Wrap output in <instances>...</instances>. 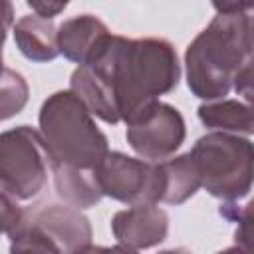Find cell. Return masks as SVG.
I'll list each match as a JSON object with an SVG mask.
<instances>
[{
  "label": "cell",
  "mask_w": 254,
  "mask_h": 254,
  "mask_svg": "<svg viewBox=\"0 0 254 254\" xmlns=\"http://www.w3.org/2000/svg\"><path fill=\"white\" fill-rule=\"evenodd\" d=\"M87 65H97L111 73L125 125L141 117L161 95L171 93L181 79L177 50L165 38L111 34L103 50Z\"/></svg>",
  "instance_id": "1"
},
{
  "label": "cell",
  "mask_w": 254,
  "mask_h": 254,
  "mask_svg": "<svg viewBox=\"0 0 254 254\" xmlns=\"http://www.w3.org/2000/svg\"><path fill=\"white\" fill-rule=\"evenodd\" d=\"M248 8L250 2L214 4L216 16L187 46L185 77L194 97L216 101L234 87V75L250 54Z\"/></svg>",
  "instance_id": "2"
},
{
  "label": "cell",
  "mask_w": 254,
  "mask_h": 254,
  "mask_svg": "<svg viewBox=\"0 0 254 254\" xmlns=\"http://www.w3.org/2000/svg\"><path fill=\"white\" fill-rule=\"evenodd\" d=\"M40 135L56 167L95 171L109 153L107 135L69 89L48 95L38 113Z\"/></svg>",
  "instance_id": "3"
},
{
  "label": "cell",
  "mask_w": 254,
  "mask_h": 254,
  "mask_svg": "<svg viewBox=\"0 0 254 254\" xmlns=\"http://www.w3.org/2000/svg\"><path fill=\"white\" fill-rule=\"evenodd\" d=\"M200 187L222 202L244 198L254 187V141L242 135L208 131L190 149Z\"/></svg>",
  "instance_id": "4"
},
{
  "label": "cell",
  "mask_w": 254,
  "mask_h": 254,
  "mask_svg": "<svg viewBox=\"0 0 254 254\" xmlns=\"http://www.w3.org/2000/svg\"><path fill=\"white\" fill-rule=\"evenodd\" d=\"M54 173V161L38 129L18 125L0 135V190L16 200L36 198Z\"/></svg>",
  "instance_id": "5"
},
{
  "label": "cell",
  "mask_w": 254,
  "mask_h": 254,
  "mask_svg": "<svg viewBox=\"0 0 254 254\" xmlns=\"http://www.w3.org/2000/svg\"><path fill=\"white\" fill-rule=\"evenodd\" d=\"M99 185L105 196L129 206L159 204L165 194L161 161H145L121 151H109L97 167Z\"/></svg>",
  "instance_id": "6"
},
{
  "label": "cell",
  "mask_w": 254,
  "mask_h": 254,
  "mask_svg": "<svg viewBox=\"0 0 254 254\" xmlns=\"http://www.w3.org/2000/svg\"><path fill=\"white\" fill-rule=\"evenodd\" d=\"M187 137L183 113L165 101H157L141 117L127 125L125 139L129 147L145 161H165L175 157Z\"/></svg>",
  "instance_id": "7"
},
{
  "label": "cell",
  "mask_w": 254,
  "mask_h": 254,
  "mask_svg": "<svg viewBox=\"0 0 254 254\" xmlns=\"http://www.w3.org/2000/svg\"><path fill=\"white\" fill-rule=\"evenodd\" d=\"M28 224L40 228L62 254H77L93 238L89 218L69 204H44L28 214Z\"/></svg>",
  "instance_id": "8"
},
{
  "label": "cell",
  "mask_w": 254,
  "mask_h": 254,
  "mask_svg": "<svg viewBox=\"0 0 254 254\" xmlns=\"http://www.w3.org/2000/svg\"><path fill=\"white\" fill-rule=\"evenodd\" d=\"M111 232L117 244L133 250L155 248L169 234V214L159 204H137L111 216Z\"/></svg>",
  "instance_id": "9"
},
{
  "label": "cell",
  "mask_w": 254,
  "mask_h": 254,
  "mask_svg": "<svg viewBox=\"0 0 254 254\" xmlns=\"http://www.w3.org/2000/svg\"><path fill=\"white\" fill-rule=\"evenodd\" d=\"M109 38V28L95 14H77L58 26L60 54L77 65L91 64Z\"/></svg>",
  "instance_id": "10"
},
{
  "label": "cell",
  "mask_w": 254,
  "mask_h": 254,
  "mask_svg": "<svg viewBox=\"0 0 254 254\" xmlns=\"http://www.w3.org/2000/svg\"><path fill=\"white\" fill-rule=\"evenodd\" d=\"M69 91L103 123L117 125L121 121L115 83L105 69L97 65H77L69 75Z\"/></svg>",
  "instance_id": "11"
},
{
  "label": "cell",
  "mask_w": 254,
  "mask_h": 254,
  "mask_svg": "<svg viewBox=\"0 0 254 254\" xmlns=\"http://www.w3.org/2000/svg\"><path fill=\"white\" fill-rule=\"evenodd\" d=\"M14 44L20 54L36 64L54 62L60 56L58 28L52 20L36 14H26L14 24Z\"/></svg>",
  "instance_id": "12"
},
{
  "label": "cell",
  "mask_w": 254,
  "mask_h": 254,
  "mask_svg": "<svg viewBox=\"0 0 254 254\" xmlns=\"http://www.w3.org/2000/svg\"><path fill=\"white\" fill-rule=\"evenodd\" d=\"M196 115L210 131H222L232 135H254V107L240 99H216L202 101Z\"/></svg>",
  "instance_id": "13"
},
{
  "label": "cell",
  "mask_w": 254,
  "mask_h": 254,
  "mask_svg": "<svg viewBox=\"0 0 254 254\" xmlns=\"http://www.w3.org/2000/svg\"><path fill=\"white\" fill-rule=\"evenodd\" d=\"M54 189L64 204L75 206L79 210L95 206L105 194L99 185L97 169H73V167H56L54 169Z\"/></svg>",
  "instance_id": "14"
},
{
  "label": "cell",
  "mask_w": 254,
  "mask_h": 254,
  "mask_svg": "<svg viewBox=\"0 0 254 254\" xmlns=\"http://www.w3.org/2000/svg\"><path fill=\"white\" fill-rule=\"evenodd\" d=\"M161 167L165 175V194H163L165 204L179 206L189 198H192L198 189H202L200 175L190 151L161 161Z\"/></svg>",
  "instance_id": "15"
},
{
  "label": "cell",
  "mask_w": 254,
  "mask_h": 254,
  "mask_svg": "<svg viewBox=\"0 0 254 254\" xmlns=\"http://www.w3.org/2000/svg\"><path fill=\"white\" fill-rule=\"evenodd\" d=\"M30 87L22 73L4 67L2 71V89H0V117L2 121H8L10 117L18 115L24 105L28 103Z\"/></svg>",
  "instance_id": "16"
},
{
  "label": "cell",
  "mask_w": 254,
  "mask_h": 254,
  "mask_svg": "<svg viewBox=\"0 0 254 254\" xmlns=\"http://www.w3.org/2000/svg\"><path fill=\"white\" fill-rule=\"evenodd\" d=\"M222 216L230 218L236 222L234 228V244L240 246L242 250L254 254V198L250 202H246L240 208H232V212L224 206H220L218 210Z\"/></svg>",
  "instance_id": "17"
},
{
  "label": "cell",
  "mask_w": 254,
  "mask_h": 254,
  "mask_svg": "<svg viewBox=\"0 0 254 254\" xmlns=\"http://www.w3.org/2000/svg\"><path fill=\"white\" fill-rule=\"evenodd\" d=\"M10 254H62L58 246L36 226L28 224L10 240Z\"/></svg>",
  "instance_id": "18"
},
{
  "label": "cell",
  "mask_w": 254,
  "mask_h": 254,
  "mask_svg": "<svg viewBox=\"0 0 254 254\" xmlns=\"http://www.w3.org/2000/svg\"><path fill=\"white\" fill-rule=\"evenodd\" d=\"M18 202L20 200L2 192V228L10 240L16 238L28 226V212Z\"/></svg>",
  "instance_id": "19"
},
{
  "label": "cell",
  "mask_w": 254,
  "mask_h": 254,
  "mask_svg": "<svg viewBox=\"0 0 254 254\" xmlns=\"http://www.w3.org/2000/svg\"><path fill=\"white\" fill-rule=\"evenodd\" d=\"M238 95L254 89V54H248V58L244 60V64L240 65V69L234 75V87H232Z\"/></svg>",
  "instance_id": "20"
},
{
  "label": "cell",
  "mask_w": 254,
  "mask_h": 254,
  "mask_svg": "<svg viewBox=\"0 0 254 254\" xmlns=\"http://www.w3.org/2000/svg\"><path fill=\"white\" fill-rule=\"evenodd\" d=\"M28 6L32 8V14L46 18V20H54L58 14H62L67 8V2H28Z\"/></svg>",
  "instance_id": "21"
},
{
  "label": "cell",
  "mask_w": 254,
  "mask_h": 254,
  "mask_svg": "<svg viewBox=\"0 0 254 254\" xmlns=\"http://www.w3.org/2000/svg\"><path fill=\"white\" fill-rule=\"evenodd\" d=\"M77 254H139V252L133 250V248H127L123 244H115V246H95V244H89L87 248H83Z\"/></svg>",
  "instance_id": "22"
},
{
  "label": "cell",
  "mask_w": 254,
  "mask_h": 254,
  "mask_svg": "<svg viewBox=\"0 0 254 254\" xmlns=\"http://www.w3.org/2000/svg\"><path fill=\"white\" fill-rule=\"evenodd\" d=\"M248 38H250V54H254V2L248 8Z\"/></svg>",
  "instance_id": "23"
},
{
  "label": "cell",
  "mask_w": 254,
  "mask_h": 254,
  "mask_svg": "<svg viewBox=\"0 0 254 254\" xmlns=\"http://www.w3.org/2000/svg\"><path fill=\"white\" fill-rule=\"evenodd\" d=\"M216 254H250V252H246V250H242L240 246H228V248H222V250H218Z\"/></svg>",
  "instance_id": "24"
},
{
  "label": "cell",
  "mask_w": 254,
  "mask_h": 254,
  "mask_svg": "<svg viewBox=\"0 0 254 254\" xmlns=\"http://www.w3.org/2000/svg\"><path fill=\"white\" fill-rule=\"evenodd\" d=\"M159 254H192V252L187 248H167V250H161Z\"/></svg>",
  "instance_id": "25"
},
{
  "label": "cell",
  "mask_w": 254,
  "mask_h": 254,
  "mask_svg": "<svg viewBox=\"0 0 254 254\" xmlns=\"http://www.w3.org/2000/svg\"><path fill=\"white\" fill-rule=\"evenodd\" d=\"M242 95V99L246 101V103H250L252 107H254V89H248V91H244V93H240Z\"/></svg>",
  "instance_id": "26"
}]
</instances>
